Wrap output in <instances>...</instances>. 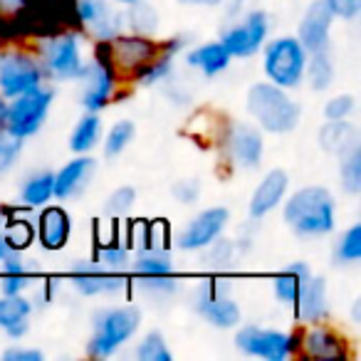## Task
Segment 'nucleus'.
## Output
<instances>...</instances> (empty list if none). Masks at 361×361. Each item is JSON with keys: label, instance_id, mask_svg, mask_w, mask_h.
Wrapping results in <instances>:
<instances>
[{"label": "nucleus", "instance_id": "1", "mask_svg": "<svg viewBox=\"0 0 361 361\" xmlns=\"http://www.w3.org/2000/svg\"><path fill=\"white\" fill-rule=\"evenodd\" d=\"M282 218L295 235L324 238L336 226V201L329 188L305 186L285 201Z\"/></svg>", "mask_w": 361, "mask_h": 361}, {"label": "nucleus", "instance_id": "2", "mask_svg": "<svg viewBox=\"0 0 361 361\" xmlns=\"http://www.w3.org/2000/svg\"><path fill=\"white\" fill-rule=\"evenodd\" d=\"M245 104L257 129L267 134H290L302 119V106L287 94V90L272 82H257L247 90Z\"/></svg>", "mask_w": 361, "mask_h": 361}, {"label": "nucleus", "instance_id": "3", "mask_svg": "<svg viewBox=\"0 0 361 361\" xmlns=\"http://www.w3.org/2000/svg\"><path fill=\"white\" fill-rule=\"evenodd\" d=\"M141 312L134 305L102 307L92 317V336L87 341V354L92 359H109L139 331Z\"/></svg>", "mask_w": 361, "mask_h": 361}, {"label": "nucleus", "instance_id": "4", "mask_svg": "<svg viewBox=\"0 0 361 361\" xmlns=\"http://www.w3.org/2000/svg\"><path fill=\"white\" fill-rule=\"evenodd\" d=\"M37 57L50 80L75 82L85 75L87 60L82 55V35L77 30H57L40 37Z\"/></svg>", "mask_w": 361, "mask_h": 361}, {"label": "nucleus", "instance_id": "5", "mask_svg": "<svg viewBox=\"0 0 361 361\" xmlns=\"http://www.w3.org/2000/svg\"><path fill=\"white\" fill-rule=\"evenodd\" d=\"M262 50V70H265L267 82L282 87V90H297L305 82L307 67V50L302 42L292 35L275 37L265 42Z\"/></svg>", "mask_w": 361, "mask_h": 361}, {"label": "nucleus", "instance_id": "6", "mask_svg": "<svg viewBox=\"0 0 361 361\" xmlns=\"http://www.w3.org/2000/svg\"><path fill=\"white\" fill-rule=\"evenodd\" d=\"M235 329V349L245 356H255V359L265 361H285L290 356H300L302 329L280 331L255 324H238Z\"/></svg>", "mask_w": 361, "mask_h": 361}, {"label": "nucleus", "instance_id": "7", "mask_svg": "<svg viewBox=\"0 0 361 361\" xmlns=\"http://www.w3.org/2000/svg\"><path fill=\"white\" fill-rule=\"evenodd\" d=\"M45 80L47 75L35 50H25V47L0 50V97L6 99L20 97L42 87Z\"/></svg>", "mask_w": 361, "mask_h": 361}, {"label": "nucleus", "instance_id": "8", "mask_svg": "<svg viewBox=\"0 0 361 361\" xmlns=\"http://www.w3.org/2000/svg\"><path fill=\"white\" fill-rule=\"evenodd\" d=\"M52 99H55V90L47 85L8 99L6 129L23 141L35 136L42 129V124L47 121V116H50Z\"/></svg>", "mask_w": 361, "mask_h": 361}, {"label": "nucleus", "instance_id": "9", "mask_svg": "<svg viewBox=\"0 0 361 361\" xmlns=\"http://www.w3.org/2000/svg\"><path fill=\"white\" fill-rule=\"evenodd\" d=\"M82 82V106L85 111H104L106 106L114 102L116 87H119V72L109 62L104 52V45L97 42L94 47V60L87 62L85 75L80 77Z\"/></svg>", "mask_w": 361, "mask_h": 361}, {"label": "nucleus", "instance_id": "10", "mask_svg": "<svg viewBox=\"0 0 361 361\" xmlns=\"http://www.w3.org/2000/svg\"><path fill=\"white\" fill-rule=\"evenodd\" d=\"M193 310L216 329H235L238 324H243L240 307L231 297V282L221 277L198 287L193 295Z\"/></svg>", "mask_w": 361, "mask_h": 361}, {"label": "nucleus", "instance_id": "11", "mask_svg": "<svg viewBox=\"0 0 361 361\" xmlns=\"http://www.w3.org/2000/svg\"><path fill=\"white\" fill-rule=\"evenodd\" d=\"M221 144L228 161L235 169L252 171L262 164L265 139H262V131L247 121H228L221 131Z\"/></svg>", "mask_w": 361, "mask_h": 361}, {"label": "nucleus", "instance_id": "12", "mask_svg": "<svg viewBox=\"0 0 361 361\" xmlns=\"http://www.w3.org/2000/svg\"><path fill=\"white\" fill-rule=\"evenodd\" d=\"M75 23L94 42H109L124 32V13L114 11L106 0H75Z\"/></svg>", "mask_w": 361, "mask_h": 361}, {"label": "nucleus", "instance_id": "13", "mask_svg": "<svg viewBox=\"0 0 361 361\" xmlns=\"http://www.w3.org/2000/svg\"><path fill=\"white\" fill-rule=\"evenodd\" d=\"M267 37H270V16L265 11H250L238 25L223 32L221 45L226 47L231 57L247 60L262 50Z\"/></svg>", "mask_w": 361, "mask_h": 361}, {"label": "nucleus", "instance_id": "14", "mask_svg": "<svg viewBox=\"0 0 361 361\" xmlns=\"http://www.w3.org/2000/svg\"><path fill=\"white\" fill-rule=\"evenodd\" d=\"M70 282L82 297H111L129 287L124 272L106 270L97 260H77L70 267Z\"/></svg>", "mask_w": 361, "mask_h": 361}, {"label": "nucleus", "instance_id": "15", "mask_svg": "<svg viewBox=\"0 0 361 361\" xmlns=\"http://www.w3.org/2000/svg\"><path fill=\"white\" fill-rule=\"evenodd\" d=\"M102 45H104L106 57L114 65V70L119 72V77H129L131 72H136L141 65L151 62L161 52V42L151 40L146 35H134V32H129V35L121 32L114 40L102 42Z\"/></svg>", "mask_w": 361, "mask_h": 361}, {"label": "nucleus", "instance_id": "16", "mask_svg": "<svg viewBox=\"0 0 361 361\" xmlns=\"http://www.w3.org/2000/svg\"><path fill=\"white\" fill-rule=\"evenodd\" d=\"M231 221V211L226 206H213L203 208L201 213L186 223V228L176 235V245L183 252H201L206 245H211L216 238L223 235Z\"/></svg>", "mask_w": 361, "mask_h": 361}, {"label": "nucleus", "instance_id": "17", "mask_svg": "<svg viewBox=\"0 0 361 361\" xmlns=\"http://www.w3.org/2000/svg\"><path fill=\"white\" fill-rule=\"evenodd\" d=\"M300 354L317 361H341L349 359V344H346V339L339 331L314 322V324H310L302 331Z\"/></svg>", "mask_w": 361, "mask_h": 361}, {"label": "nucleus", "instance_id": "18", "mask_svg": "<svg viewBox=\"0 0 361 361\" xmlns=\"http://www.w3.org/2000/svg\"><path fill=\"white\" fill-rule=\"evenodd\" d=\"M336 18L331 16L326 0H314V3L305 11V16H302L295 37L302 42V47H305L307 52L324 50V47H329L331 23Z\"/></svg>", "mask_w": 361, "mask_h": 361}, {"label": "nucleus", "instance_id": "19", "mask_svg": "<svg viewBox=\"0 0 361 361\" xmlns=\"http://www.w3.org/2000/svg\"><path fill=\"white\" fill-rule=\"evenodd\" d=\"M290 188V176L285 169H272L262 176V180L257 183V188L252 191L250 203H247V213L252 221H262L265 216H270L287 196Z\"/></svg>", "mask_w": 361, "mask_h": 361}, {"label": "nucleus", "instance_id": "20", "mask_svg": "<svg viewBox=\"0 0 361 361\" xmlns=\"http://www.w3.org/2000/svg\"><path fill=\"white\" fill-rule=\"evenodd\" d=\"M183 50H186V37H183V35L171 37V40L161 42L159 55L129 75L131 85H136V87H156V85H161V82H166L171 75H173L176 55H178V52H183Z\"/></svg>", "mask_w": 361, "mask_h": 361}, {"label": "nucleus", "instance_id": "21", "mask_svg": "<svg viewBox=\"0 0 361 361\" xmlns=\"http://www.w3.org/2000/svg\"><path fill=\"white\" fill-rule=\"evenodd\" d=\"M35 235L40 240L42 250L60 252L70 243L72 235V218L65 208L60 206H42L40 216L35 223Z\"/></svg>", "mask_w": 361, "mask_h": 361}, {"label": "nucleus", "instance_id": "22", "mask_svg": "<svg viewBox=\"0 0 361 361\" xmlns=\"http://www.w3.org/2000/svg\"><path fill=\"white\" fill-rule=\"evenodd\" d=\"M97 161L90 154H75V159L67 161L55 173V198L57 201H70L77 198L94 176Z\"/></svg>", "mask_w": 361, "mask_h": 361}, {"label": "nucleus", "instance_id": "23", "mask_svg": "<svg viewBox=\"0 0 361 361\" xmlns=\"http://www.w3.org/2000/svg\"><path fill=\"white\" fill-rule=\"evenodd\" d=\"M295 317L305 324H314L322 322L329 312V290H326V280L324 277H314L302 285L300 295H297L295 305Z\"/></svg>", "mask_w": 361, "mask_h": 361}, {"label": "nucleus", "instance_id": "24", "mask_svg": "<svg viewBox=\"0 0 361 361\" xmlns=\"http://www.w3.org/2000/svg\"><path fill=\"white\" fill-rule=\"evenodd\" d=\"M317 139H319L322 151L331 156H341L354 146H359V129L349 119H326Z\"/></svg>", "mask_w": 361, "mask_h": 361}, {"label": "nucleus", "instance_id": "25", "mask_svg": "<svg viewBox=\"0 0 361 361\" xmlns=\"http://www.w3.org/2000/svg\"><path fill=\"white\" fill-rule=\"evenodd\" d=\"M131 270L136 277H159V275H173V252L171 247H136L131 255Z\"/></svg>", "mask_w": 361, "mask_h": 361}, {"label": "nucleus", "instance_id": "26", "mask_svg": "<svg viewBox=\"0 0 361 361\" xmlns=\"http://www.w3.org/2000/svg\"><path fill=\"white\" fill-rule=\"evenodd\" d=\"M312 277V270L307 262L297 260V262H290L282 272H277L272 277V292H275V300L280 305H287L292 307L297 302V295H300L302 285Z\"/></svg>", "mask_w": 361, "mask_h": 361}, {"label": "nucleus", "instance_id": "27", "mask_svg": "<svg viewBox=\"0 0 361 361\" xmlns=\"http://www.w3.org/2000/svg\"><path fill=\"white\" fill-rule=\"evenodd\" d=\"M231 60L233 57L228 55V50L221 45V40L206 42V45H198L186 52V65L203 72L206 77H216V75H221V72H226Z\"/></svg>", "mask_w": 361, "mask_h": 361}, {"label": "nucleus", "instance_id": "28", "mask_svg": "<svg viewBox=\"0 0 361 361\" xmlns=\"http://www.w3.org/2000/svg\"><path fill=\"white\" fill-rule=\"evenodd\" d=\"M55 198V173L52 171H37L27 176L20 188V201L27 208H42Z\"/></svg>", "mask_w": 361, "mask_h": 361}, {"label": "nucleus", "instance_id": "29", "mask_svg": "<svg viewBox=\"0 0 361 361\" xmlns=\"http://www.w3.org/2000/svg\"><path fill=\"white\" fill-rule=\"evenodd\" d=\"M305 82L314 92H324L334 82V60H331V50L307 52V67H305Z\"/></svg>", "mask_w": 361, "mask_h": 361}, {"label": "nucleus", "instance_id": "30", "mask_svg": "<svg viewBox=\"0 0 361 361\" xmlns=\"http://www.w3.org/2000/svg\"><path fill=\"white\" fill-rule=\"evenodd\" d=\"M161 25L159 11L151 6L149 0H141V3H131L124 11V30L134 32V35H156Z\"/></svg>", "mask_w": 361, "mask_h": 361}, {"label": "nucleus", "instance_id": "31", "mask_svg": "<svg viewBox=\"0 0 361 361\" xmlns=\"http://www.w3.org/2000/svg\"><path fill=\"white\" fill-rule=\"evenodd\" d=\"M131 247L126 245L124 240L119 238H104V240H97L94 247V260L99 262L102 267L106 270H114V272H126L131 267Z\"/></svg>", "mask_w": 361, "mask_h": 361}, {"label": "nucleus", "instance_id": "32", "mask_svg": "<svg viewBox=\"0 0 361 361\" xmlns=\"http://www.w3.org/2000/svg\"><path fill=\"white\" fill-rule=\"evenodd\" d=\"M102 139V119L97 111H87L75 124L70 134V149L72 154H90Z\"/></svg>", "mask_w": 361, "mask_h": 361}, {"label": "nucleus", "instance_id": "33", "mask_svg": "<svg viewBox=\"0 0 361 361\" xmlns=\"http://www.w3.org/2000/svg\"><path fill=\"white\" fill-rule=\"evenodd\" d=\"M32 310L35 305L25 295H0V329L6 331L18 322L30 319Z\"/></svg>", "mask_w": 361, "mask_h": 361}, {"label": "nucleus", "instance_id": "34", "mask_svg": "<svg viewBox=\"0 0 361 361\" xmlns=\"http://www.w3.org/2000/svg\"><path fill=\"white\" fill-rule=\"evenodd\" d=\"M339 180L349 196L361 193V149L354 146L346 154L339 156Z\"/></svg>", "mask_w": 361, "mask_h": 361}, {"label": "nucleus", "instance_id": "35", "mask_svg": "<svg viewBox=\"0 0 361 361\" xmlns=\"http://www.w3.org/2000/svg\"><path fill=\"white\" fill-rule=\"evenodd\" d=\"M134 136H136V126L131 119H121V121H116V124H111V129L106 131V136H104V156L106 159L121 156L129 149Z\"/></svg>", "mask_w": 361, "mask_h": 361}, {"label": "nucleus", "instance_id": "36", "mask_svg": "<svg viewBox=\"0 0 361 361\" xmlns=\"http://www.w3.org/2000/svg\"><path fill=\"white\" fill-rule=\"evenodd\" d=\"M334 260L341 265H356L361 260V226L354 223L339 235L334 245Z\"/></svg>", "mask_w": 361, "mask_h": 361}, {"label": "nucleus", "instance_id": "37", "mask_svg": "<svg viewBox=\"0 0 361 361\" xmlns=\"http://www.w3.org/2000/svg\"><path fill=\"white\" fill-rule=\"evenodd\" d=\"M136 359L139 361H173V351L169 349V341L161 331H149L136 344Z\"/></svg>", "mask_w": 361, "mask_h": 361}, {"label": "nucleus", "instance_id": "38", "mask_svg": "<svg viewBox=\"0 0 361 361\" xmlns=\"http://www.w3.org/2000/svg\"><path fill=\"white\" fill-rule=\"evenodd\" d=\"M203 255H201V265L208 267V270H223L233 262L235 257V243L226 240V238H216L211 245L203 247Z\"/></svg>", "mask_w": 361, "mask_h": 361}, {"label": "nucleus", "instance_id": "39", "mask_svg": "<svg viewBox=\"0 0 361 361\" xmlns=\"http://www.w3.org/2000/svg\"><path fill=\"white\" fill-rule=\"evenodd\" d=\"M134 287L144 297L151 300H169L178 292V280L176 275H159V277H136Z\"/></svg>", "mask_w": 361, "mask_h": 361}, {"label": "nucleus", "instance_id": "40", "mask_svg": "<svg viewBox=\"0 0 361 361\" xmlns=\"http://www.w3.org/2000/svg\"><path fill=\"white\" fill-rule=\"evenodd\" d=\"M0 233H3V238L8 240L11 250H18V252L27 250V247L32 245V238H35L32 223H27V221H6L3 228H0Z\"/></svg>", "mask_w": 361, "mask_h": 361}, {"label": "nucleus", "instance_id": "41", "mask_svg": "<svg viewBox=\"0 0 361 361\" xmlns=\"http://www.w3.org/2000/svg\"><path fill=\"white\" fill-rule=\"evenodd\" d=\"M136 206V188L134 186H119L109 193L104 203V213L109 218H124Z\"/></svg>", "mask_w": 361, "mask_h": 361}, {"label": "nucleus", "instance_id": "42", "mask_svg": "<svg viewBox=\"0 0 361 361\" xmlns=\"http://www.w3.org/2000/svg\"><path fill=\"white\" fill-rule=\"evenodd\" d=\"M23 144L25 141L18 139L16 134H11L6 126H0V176L18 164V159L23 154Z\"/></svg>", "mask_w": 361, "mask_h": 361}, {"label": "nucleus", "instance_id": "43", "mask_svg": "<svg viewBox=\"0 0 361 361\" xmlns=\"http://www.w3.org/2000/svg\"><path fill=\"white\" fill-rule=\"evenodd\" d=\"M35 282V270L13 272V275L0 277V295H25Z\"/></svg>", "mask_w": 361, "mask_h": 361}, {"label": "nucleus", "instance_id": "44", "mask_svg": "<svg viewBox=\"0 0 361 361\" xmlns=\"http://www.w3.org/2000/svg\"><path fill=\"white\" fill-rule=\"evenodd\" d=\"M356 111L354 94H336L324 104V119H349Z\"/></svg>", "mask_w": 361, "mask_h": 361}, {"label": "nucleus", "instance_id": "45", "mask_svg": "<svg viewBox=\"0 0 361 361\" xmlns=\"http://www.w3.org/2000/svg\"><path fill=\"white\" fill-rule=\"evenodd\" d=\"M171 196L178 203H183V206H191V203H196L201 198V183L196 178L176 180L173 188H171Z\"/></svg>", "mask_w": 361, "mask_h": 361}, {"label": "nucleus", "instance_id": "46", "mask_svg": "<svg viewBox=\"0 0 361 361\" xmlns=\"http://www.w3.org/2000/svg\"><path fill=\"white\" fill-rule=\"evenodd\" d=\"M331 16L341 20H354L361 13V0H326Z\"/></svg>", "mask_w": 361, "mask_h": 361}, {"label": "nucleus", "instance_id": "47", "mask_svg": "<svg viewBox=\"0 0 361 361\" xmlns=\"http://www.w3.org/2000/svg\"><path fill=\"white\" fill-rule=\"evenodd\" d=\"M3 361H45V354L35 346H11L3 351Z\"/></svg>", "mask_w": 361, "mask_h": 361}, {"label": "nucleus", "instance_id": "48", "mask_svg": "<svg viewBox=\"0 0 361 361\" xmlns=\"http://www.w3.org/2000/svg\"><path fill=\"white\" fill-rule=\"evenodd\" d=\"M27 331H30V319H23V322H18V324H13L11 329H6V334L18 341V339H23Z\"/></svg>", "mask_w": 361, "mask_h": 361}, {"label": "nucleus", "instance_id": "49", "mask_svg": "<svg viewBox=\"0 0 361 361\" xmlns=\"http://www.w3.org/2000/svg\"><path fill=\"white\" fill-rule=\"evenodd\" d=\"M27 0H0V13H6V16H11V13H18L20 8H25Z\"/></svg>", "mask_w": 361, "mask_h": 361}, {"label": "nucleus", "instance_id": "50", "mask_svg": "<svg viewBox=\"0 0 361 361\" xmlns=\"http://www.w3.org/2000/svg\"><path fill=\"white\" fill-rule=\"evenodd\" d=\"M180 6H193V8H198V6H203V8H216V6H221L223 0H178Z\"/></svg>", "mask_w": 361, "mask_h": 361}, {"label": "nucleus", "instance_id": "51", "mask_svg": "<svg viewBox=\"0 0 361 361\" xmlns=\"http://www.w3.org/2000/svg\"><path fill=\"white\" fill-rule=\"evenodd\" d=\"M6 119H8V99L0 97V126H6Z\"/></svg>", "mask_w": 361, "mask_h": 361}, {"label": "nucleus", "instance_id": "52", "mask_svg": "<svg viewBox=\"0 0 361 361\" xmlns=\"http://www.w3.org/2000/svg\"><path fill=\"white\" fill-rule=\"evenodd\" d=\"M8 252H11V245H8V240L3 238V233H0V260H3Z\"/></svg>", "mask_w": 361, "mask_h": 361}, {"label": "nucleus", "instance_id": "53", "mask_svg": "<svg viewBox=\"0 0 361 361\" xmlns=\"http://www.w3.org/2000/svg\"><path fill=\"white\" fill-rule=\"evenodd\" d=\"M45 3H50V6H55V8H65V6L72 8V3H75V0H45Z\"/></svg>", "mask_w": 361, "mask_h": 361}, {"label": "nucleus", "instance_id": "54", "mask_svg": "<svg viewBox=\"0 0 361 361\" xmlns=\"http://www.w3.org/2000/svg\"><path fill=\"white\" fill-rule=\"evenodd\" d=\"M119 6H131V3H141V0H116Z\"/></svg>", "mask_w": 361, "mask_h": 361}, {"label": "nucleus", "instance_id": "55", "mask_svg": "<svg viewBox=\"0 0 361 361\" xmlns=\"http://www.w3.org/2000/svg\"><path fill=\"white\" fill-rule=\"evenodd\" d=\"M3 223H6V221H3V216H0V228H3Z\"/></svg>", "mask_w": 361, "mask_h": 361}]
</instances>
